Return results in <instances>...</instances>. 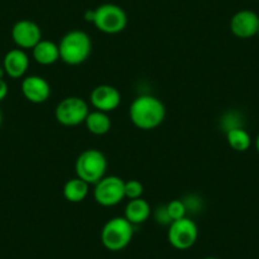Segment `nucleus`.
I'll use <instances>...</instances> for the list:
<instances>
[{
    "label": "nucleus",
    "instance_id": "nucleus-1",
    "mask_svg": "<svg viewBox=\"0 0 259 259\" xmlns=\"http://www.w3.org/2000/svg\"><path fill=\"white\" fill-rule=\"evenodd\" d=\"M130 119L140 130H154L163 123L165 107L163 102L150 94L139 96L130 107Z\"/></svg>",
    "mask_w": 259,
    "mask_h": 259
},
{
    "label": "nucleus",
    "instance_id": "nucleus-2",
    "mask_svg": "<svg viewBox=\"0 0 259 259\" xmlns=\"http://www.w3.org/2000/svg\"><path fill=\"white\" fill-rule=\"evenodd\" d=\"M60 60L65 64L80 65L88 60L92 52V39L84 31H70L65 34L59 44Z\"/></svg>",
    "mask_w": 259,
    "mask_h": 259
},
{
    "label": "nucleus",
    "instance_id": "nucleus-3",
    "mask_svg": "<svg viewBox=\"0 0 259 259\" xmlns=\"http://www.w3.org/2000/svg\"><path fill=\"white\" fill-rule=\"evenodd\" d=\"M134 238V225L126 218H113L104 224L101 233L102 244L109 251H119L128 246Z\"/></svg>",
    "mask_w": 259,
    "mask_h": 259
},
{
    "label": "nucleus",
    "instance_id": "nucleus-4",
    "mask_svg": "<svg viewBox=\"0 0 259 259\" xmlns=\"http://www.w3.org/2000/svg\"><path fill=\"white\" fill-rule=\"evenodd\" d=\"M107 159L97 149L84 150L75 161L76 177L88 184H96L106 176Z\"/></svg>",
    "mask_w": 259,
    "mask_h": 259
},
{
    "label": "nucleus",
    "instance_id": "nucleus-5",
    "mask_svg": "<svg viewBox=\"0 0 259 259\" xmlns=\"http://www.w3.org/2000/svg\"><path fill=\"white\" fill-rule=\"evenodd\" d=\"M93 24L103 33H119L127 26L126 12L116 4H102L94 9Z\"/></svg>",
    "mask_w": 259,
    "mask_h": 259
},
{
    "label": "nucleus",
    "instance_id": "nucleus-6",
    "mask_svg": "<svg viewBox=\"0 0 259 259\" xmlns=\"http://www.w3.org/2000/svg\"><path fill=\"white\" fill-rule=\"evenodd\" d=\"M89 106L80 97H66L55 109V117L62 126L74 127L84 123L89 114Z\"/></svg>",
    "mask_w": 259,
    "mask_h": 259
},
{
    "label": "nucleus",
    "instance_id": "nucleus-7",
    "mask_svg": "<svg viewBox=\"0 0 259 259\" xmlns=\"http://www.w3.org/2000/svg\"><path fill=\"white\" fill-rule=\"evenodd\" d=\"M94 186V200L104 207L118 205L124 198V182L119 177L104 176Z\"/></svg>",
    "mask_w": 259,
    "mask_h": 259
},
{
    "label": "nucleus",
    "instance_id": "nucleus-8",
    "mask_svg": "<svg viewBox=\"0 0 259 259\" xmlns=\"http://www.w3.org/2000/svg\"><path fill=\"white\" fill-rule=\"evenodd\" d=\"M198 228L192 219L183 218L173 221L168 229V241L174 249L187 250L196 244Z\"/></svg>",
    "mask_w": 259,
    "mask_h": 259
},
{
    "label": "nucleus",
    "instance_id": "nucleus-9",
    "mask_svg": "<svg viewBox=\"0 0 259 259\" xmlns=\"http://www.w3.org/2000/svg\"><path fill=\"white\" fill-rule=\"evenodd\" d=\"M12 38L19 49L32 50L42 39V32L36 22L22 19L12 28Z\"/></svg>",
    "mask_w": 259,
    "mask_h": 259
},
{
    "label": "nucleus",
    "instance_id": "nucleus-10",
    "mask_svg": "<svg viewBox=\"0 0 259 259\" xmlns=\"http://www.w3.org/2000/svg\"><path fill=\"white\" fill-rule=\"evenodd\" d=\"M230 31L238 38H251L259 32V16L253 11H239L230 21Z\"/></svg>",
    "mask_w": 259,
    "mask_h": 259
},
{
    "label": "nucleus",
    "instance_id": "nucleus-11",
    "mask_svg": "<svg viewBox=\"0 0 259 259\" xmlns=\"http://www.w3.org/2000/svg\"><path fill=\"white\" fill-rule=\"evenodd\" d=\"M91 103L97 111L108 112L114 111L121 103V93L118 89L108 84L96 87L91 93Z\"/></svg>",
    "mask_w": 259,
    "mask_h": 259
},
{
    "label": "nucleus",
    "instance_id": "nucleus-12",
    "mask_svg": "<svg viewBox=\"0 0 259 259\" xmlns=\"http://www.w3.org/2000/svg\"><path fill=\"white\" fill-rule=\"evenodd\" d=\"M22 94L28 102L34 104L45 103L51 96L49 81L38 75L26 76L22 81Z\"/></svg>",
    "mask_w": 259,
    "mask_h": 259
},
{
    "label": "nucleus",
    "instance_id": "nucleus-13",
    "mask_svg": "<svg viewBox=\"0 0 259 259\" xmlns=\"http://www.w3.org/2000/svg\"><path fill=\"white\" fill-rule=\"evenodd\" d=\"M3 68L6 74L12 79H19L29 68V57L22 49H13L4 56Z\"/></svg>",
    "mask_w": 259,
    "mask_h": 259
},
{
    "label": "nucleus",
    "instance_id": "nucleus-14",
    "mask_svg": "<svg viewBox=\"0 0 259 259\" xmlns=\"http://www.w3.org/2000/svg\"><path fill=\"white\" fill-rule=\"evenodd\" d=\"M32 56H33L34 61L38 62L39 65H44V66L55 64L60 59L59 45L49 41V39H41L32 49Z\"/></svg>",
    "mask_w": 259,
    "mask_h": 259
},
{
    "label": "nucleus",
    "instance_id": "nucleus-15",
    "mask_svg": "<svg viewBox=\"0 0 259 259\" xmlns=\"http://www.w3.org/2000/svg\"><path fill=\"white\" fill-rule=\"evenodd\" d=\"M151 213V207L146 200L143 197L130 200L124 208V218L133 224V225H140L149 219Z\"/></svg>",
    "mask_w": 259,
    "mask_h": 259
},
{
    "label": "nucleus",
    "instance_id": "nucleus-16",
    "mask_svg": "<svg viewBox=\"0 0 259 259\" xmlns=\"http://www.w3.org/2000/svg\"><path fill=\"white\" fill-rule=\"evenodd\" d=\"M89 192V184L84 182L83 179L78 178H71L65 183L62 193H64L65 200L69 201L71 203H79L83 202L87 198Z\"/></svg>",
    "mask_w": 259,
    "mask_h": 259
},
{
    "label": "nucleus",
    "instance_id": "nucleus-17",
    "mask_svg": "<svg viewBox=\"0 0 259 259\" xmlns=\"http://www.w3.org/2000/svg\"><path fill=\"white\" fill-rule=\"evenodd\" d=\"M84 123H85L89 133L98 136L108 134L109 130H111L112 127V122L108 114H107L106 112L97 111V109L96 111L89 112V114L87 116V119Z\"/></svg>",
    "mask_w": 259,
    "mask_h": 259
},
{
    "label": "nucleus",
    "instance_id": "nucleus-18",
    "mask_svg": "<svg viewBox=\"0 0 259 259\" xmlns=\"http://www.w3.org/2000/svg\"><path fill=\"white\" fill-rule=\"evenodd\" d=\"M226 140H228L229 146L239 153L246 151L251 145L250 135L243 127H235L226 131Z\"/></svg>",
    "mask_w": 259,
    "mask_h": 259
},
{
    "label": "nucleus",
    "instance_id": "nucleus-19",
    "mask_svg": "<svg viewBox=\"0 0 259 259\" xmlns=\"http://www.w3.org/2000/svg\"><path fill=\"white\" fill-rule=\"evenodd\" d=\"M144 193V186L136 179H131V181L124 182V197L128 200H135V198H140Z\"/></svg>",
    "mask_w": 259,
    "mask_h": 259
},
{
    "label": "nucleus",
    "instance_id": "nucleus-20",
    "mask_svg": "<svg viewBox=\"0 0 259 259\" xmlns=\"http://www.w3.org/2000/svg\"><path fill=\"white\" fill-rule=\"evenodd\" d=\"M166 210H168L169 216H170L171 221L179 220V219L186 218L187 208L186 205L182 200H173L166 205Z\"/></svg>",
    "mask_w": 259,
    "mask_h": 259
},
{
    "label": "nucleus",
    "instance_id": "nucleus-21",
    "mask_svg": "<svg viewBox=\"0 0 259 259\" xmlns=\"http://www.w3.org/2000/svg\"><path fill=\"white\" fill-rule=\"evenodd\" d=\"M154 218H155L156 223L161 224V225H170L173 221H171L170 216H169L168 210H166V205L165 206H160V207L156 208L155 213H154Z\"/></svg>",
    "mask_w": 259,
    "mask_h": 259
},
{
    "label": "nucleus",
    "instance_id": "nucleus-22",
    "mask_svg": "<svg viewBox=\"0 0 259 259\" xmlns=\"http://www.w3.org/2000/svg\"><path fill=\"white\" fill-rule=\"evenodd\" d=\"M7 94H8V84L4 79H0V102L6 98Z\"/></svg>",
    "mask_w": 259,
    "mask_h": 259
},
{
    "label": "nucleus",
    "instance_id": "nucleus-23",
    "mask_svg": "<svg viewBox=\"0 0 259 259\" xmlns=\"http://www.w3.org/2000/svg\"><path fill=\"white\" fill-rule=\"evenodd\" d=\"M84 18H85L87 22H92V23H93V21H94V9H93V11H87Z\"/></svg>",
    "mask_w": 259,
    "mask_h": 259
},
{
    "label": "nucleus",
    "instance_id": "nucleus-24",
    "mask_svg": "<svg viewBox=\"0 0 259 259\" xmlns=\"http://www.w3.org/2000/svg\"><path fill=\"white\" fill-rule=\"evenodd\" d=\"M6 75V70H4L3 66H0V79H3Z\"/></svg>",
    "mask_w": 259,
    "mask_h": 259
},
{
    "label": "nucleus",
    "instance_id": "nucleus-25",
    "mask_svg": "<svg viewBox=\"0 0 259 259\" xmlns=\"http://www.w3.org/2000/svg\"><path fill=\"white\" fill-rule=\"evenodd\" d=\"M255 149H256V151L259 153V134H258V136H256V139H255Z\"/></svg>",
    "mask_w": 259,
    "mask_h": 259
},
{
    "label": "nucleus",
    "instance_id": "nucleus-26",
    "mask_svg": "<svg viewBox=\"0 0 259 259\" xmlns=\"http://www.w3.org/2000/svg\"><path fill=\"white\" fill-rule=\"evenodd\" d=\"M2 123H3V114L0 112V126H2Z\"/></svg>",
    "mask_w": 259,
    "mask_h": 259
},
{
    "label": "nucleus",
    "instance_id": "nucleus-27",
    "mask_svg": "<svg viewBox=\"0 0 259 259\" xmlns=\"http://www.w3.org/2000/svg\"><path fill=\"white\" fill-rule=\"evenodd\" d=\"M203 259H219V258H215V256H206V258Z\"/></svg>",
    "mask_w": 259,
    "mask_h": 259
},
{
    "label": "nucleus",
    "instance_id": "nucleus-28",
    "mask_svg": "<svg viewBox=\"0 0 259 259\" xmlns=\"http://www.w3.org/2000/svg\"><path fill=\"white\" fill-rule=\"evenodd\" d=\"M258 36H259V32H258Z\"/></svg>",
    "mask_w": 259,
    "mask_h": 259
}]
</instances>
